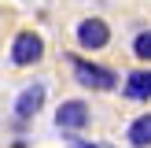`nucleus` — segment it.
I'll use <instances>...</instances> for the list:
<instances>
[{"label": "nucleus", "mask_w": 151, "mask_h": 148, "mask_svg": "<svg viewBox=\"0 0 151 148\" xmlns=\"http://www.w3.org/2000/svg\"><path fill=\"white\" fill-rule=\"evenodd\" d=\"M70 37H74V48H78V52L96 56V52H107L111 48L114 30H111V22L103 19V15H81V19L74 22Z\"/></svg>", "instance_id": "7ed1b4c3"}, {"label": "nucleus", "mask_w": 151, "mask_h": 148, "mask_svg": "<svg viewBox=\"0 0 151 148\" xmlns=\"http://www.w3.org/2000/svg\"><path fill=\"white\" fill-rule=\"evenodd\" d=\"M63 141H66L70 148H103V144H96V141L81 137V133H63Z\"/></svg>", "instance_id": "1a4fd4ad"}, {"label": "nucleus", "mask_w": 151, "mask_h": 148, "mask_svg": "<svg viewBox=\"0 0 151 148\" xmlns=\"http://www.w3.org/2000/svg\"><path fill=\"white\" fill-rule=\"evenodd\" d=\"M129 148H151V111H137L122 130Z\"/></svg>", "instance_id": "0eeeda50"}, {"label": "nucleus", "mask_w": 151, "mask_h": 148, "mask_svg": "<svg viewBox=\"0 0 151 148\" xmlns=\"http://www.w3.org/2000/svg\"><path fill=\"white\" fill-rule=\"evenodd\" d=\"M129 56L137 63H151V26H137L129 33Z\"/></svg>", "instance_id": "6e6552de"}, {"label": "nucleus", "mask_w": 151, "mask_h": 148, "mask_svg": "<svg viewBox=\"0 0 151 148\" xmlns=\"http://www.w3.org/2000/svg\"><path fill=\"white\" fill-rule=\"evenodd\" d=\"M44 104H48V81H44V78H33V81H26V85L15 93L11 118H19V122H33V118L44 111Z\"/></svg>", "instance_id": "39448f33"}, {"label": "nucleus", "mask_w": 151, "mask_h": 148, "mask_svg": "<svg viewBox=\"0 0 151 148\" xmlns=\"http://www.w3.org/2000/svg\"><path fill=\"white\" fill-rule=\"evenodd\" d=\"M118 93L129 104H151V63H137L133 70H125L118 81Z\"/></svg>", "instance_id": "423d86ee"}, {"label": "nucleus", "mask_w": 151, "mask_h": 148, "mask_svg": "<svg viewBox=\"0 0 151 148\" xmlns=\"http://www.w3.org/2000/svg\"><path fill=\"white\" fill-rule=\"evenodd\" d=\"M44 56H48V41H44L41 30L22 26V30L11 33V41H7V63L15 70H33V67L44 63Z\"/></svg>", "instance_id": "f03ea898"}, {"label": "nucleus", "mask_w": 151, "mask_h": 148, "mask_svg": "<svg viewBox=\"0 0 151 148\" xmlns=\"http://www.w3.org/2000/svg\"><path fill=\"white\" fill-rule=\"evenodd\" d=\"M52 122L59 133H85L92 126V104L85 96H63L52 111Z\"/></svg>", "instance_id": "20e7f679"}, {"label": "nucleus", "mask_w": 151, "mask_h": 148, "mask_svg": "<svg viewBox=\"0 0 151 148\" xmlns=\"http://www.w3.org/2000/svg\"><path fill=\"white\" fill-rule=\"evenodd\" d=\"M66 67H70V78L78 89H85V93H118V81H122V74L114 70V67L100 63V59L85 56V52H66Z\"/></svg>", "instance_id": "f257e3e1"}]
</instances>
